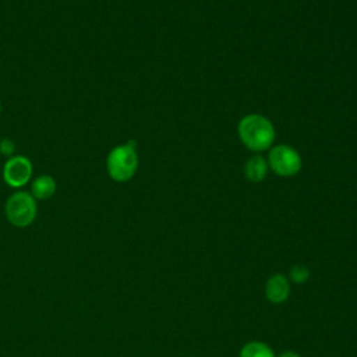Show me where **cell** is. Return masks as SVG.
I'll list each match as a JSON object with an SVG mask.
<instances>
[{
	"instance_id": "30bf717a",
	"label": "cell",
	"mask_w": 357,
	"mask_h": 357,
	"mask_svg": "<svg viewBox=\"0 0 357 357\" xmlns=\"http://www.w3.org/2000/svg\"><path fill=\"white\" fill-rule=\"evenodd\" d=\"M289 278L296 284H303V283H305L308 280L310 271L304 265H294L290 269V272H289Z\"/></svg>"
},
{
	"instance_id": "3957f363",
	"label": "cell",
	"mask_w": 357,
	"mask_h": 357,
	"mask_svg": "<svg viewBox=\"0 0 357 357\" xmlns=\"http://www.w3.org/2000/svg\"><path fill=\"white\" fill-rule=\"evenodd\" d=\"M36 212L35 198L25 191L14 192L6 202L7 220L15 227H26L33 223Z\"/></svg>"
},
{
	"instance_id": "52a82bcc",
	"label": "cell",
	"mask_w": 357,
	"mask_h": 357,
	"mask_svg": "<svg viewBox=\"0 0 357 357\" xmlns=\"http://www.w3.org/2000/svg\"><path fill=\"white\" fill-rule=\"evenodd\" d=\"M31 190L35 199H47L56 191V180L49 174H42L32 181Z\"/></svg>"
},
{
	"instance_id": "5b68a950",
	"label": "cell",
	"mask_w": 357,
	"mask_h": 357,
	"mask_svg": "<svg viewBox=\"0 0 357 357\" xmlns=\"http://www.w3.org/2000/svg\"><path fill=\"white\" fill-rule=\"evenodd\" d=\"M269 163L279 176H293L300 170V155L287 145H278L269 153Z\"/></svg>"
},
{
	"instance_id": "8992f818",
	"label": "cell",
	"mask_w": 357,
	"mask_h": 357,
	"mask_svg": "<svg viewBox=\"0 0 357 357\" xmlns=\"http://www.w3.org/2000/svg\"><path fill=\"white\" fill-rule=\"evenodd\" d=\"M290 296V282L283 273H273L265 283V297L272 304H283Z\"/></svg>"
},
{
	"instance_id": "7a4b0ae2",
	"label": "cell",
	"mask_w": 357,
	"mask_h": 357,
	"mask_svg": "<svg viewBox=\"0 0 357 357\" xmlns=\"http://www.w3.org/2000/svg\"><path fill=\"white\" fill-rule=\"evenodd\" d=\"M107 173L116 181L130 180L138 167V156L135 152V142L128 141L127 144L119 145L110 151L106 160Z\"/></svg>"
},
{
	"instance_id": "277c9868",
	"label": "cell",
	"mask_w": 357,
	"mask_h": 357,
	"mask_svg": "<svg viewBox=\"0 0 357 357\" xmlns=\"http://www.w3.org/2000/svg\"><path fill=\"white\" fill-rule=\"evenodd\" d=\"M32 177V163L26 156H11L3 167V178L13 188L24 187Z\"/></svg>"
},
{
	"instance_id": "6da1fadb",
	"label": "cell",
	"mask_w": 357,
	"mask_h": 357,
	"mask_svg": "<svg viewBox=\"0 0 357 357\" xmlns=\"http://www.w3.org/2000/svg\"><path fill=\"white\" fill-rule=\"evenodd\" d=\"M238 134L241 141L252 151L268 148L275 137L272 124L258 114L244 117L238 124Z\"/></svg>"
},
{
	"instance_id": "9c48e42d",
	"label": "cell",
	"mask_w": 357,
	"mask_h": 357,
	"mask_svg": "<svg viewBox=\"0 0 357 357\" xmlns=\"http://www.w3.org/2000/svg\"><path fill=\"white\" fill-rule=\"evenodd\" d=\"M245 174L251 181H259L266 174V163L261 156H252L245 165Z\"/></svg>"
},
{
	"instance_id": "ba28073f",
	"label": "cell",
	"mask_w": 357,
	"mask_h": 357,
	"mask_svg": "<svg viewBox=\"0 0 357 357\" xmlns=\"http://www.w3.org/2000/svg\"><path fill=\"white\" fill-rule=\"evenodd\" d=\"M238 357H276V353L268 343L261 340H251L241 346Z\"/></svg>"
},
{
	"instance_id": "4fadbf2b",
	"label": "cell",
	"mask_w": 357,
	"mask_h": 357,
	"mask_svg": "<svg viewBox=\"0 0 357 357\" xmlns=\"http://www.w3.org/2000/svg\"><path fill=\"white\" fill-rule=\"evenodd\" d=\"M0 112H1V106H0Z\"/></svg>"
},
{
	"instance_id": "8fae6325",
	"label": "cell",
	"mask_w": 357,
	"mask_h": 357,
	"mask_svg": "<svg viewBox=\"0 0 357 357\" xmlns=\"http://www.w3.org/2000/svg\"><path fill=\"white\" fill-rule=\"evenodd\" d=\"M14 151H15V144H14L11 139L4 138V139L0 141V152H1L3 155L11 156V155L14 153Z\"/></svg>"
},
{
	"instance_id": "7c38bea8",
	"label": "cell",
	"mask_w": 357,
	"mask_h": 357,
	"mask_svg": "<svg viewBox=\"0 0 357 357\" xmlns=\"http://www.w3.org/2000/svg\"><path fill=\"white\" fill-rule=\"evenodd\" d=\"M276 357H300V354L294 350H284L280 354H276Z\"/></svg>"
}]
</instances>
